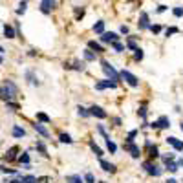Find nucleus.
I'll return each mask as SVG.
<instances>
[{"mask_svg":"<svg viewBox=\"0 0 183 183\" xmlns=\"http://www.w3.org/2000/svg\"><path fill=\"white\" fill-rule=\"evenodd\" d=\"M176 17H183V8H174V11H172Z\"/></svg>","mask_w":183,"mask_h":183,"instance_id":"obj_39","label":"nucleus"},{"mask_svg":"<svg viewBox=\"0 0 183 183\" xmlns=\"http://www.w3.org/2000/svg\"><path fill=\"white\" fill-rule=\"evenodd\" d=\"M106 147H108V150L112 152V154H114V152L117 150V145H116V143H114V141L110 139V137H106Z\"/></svg>","mask_w":183,"mask_h":183,"instance_id":"obj_21","label":"nucleus"},{"mask_svg":"<svg viewBox=\"0 0 183 183\" xmlns=\"http://www.w3.org/2000/svg\"><path fill=\"white\" fill-rule=\"evenodd\" d=\"M165 9H167V6H159V8H158V11H159V13H163Z\"/></svg>","mask_w":183,"mask_h":183,"instance_id":"obj_49","label":"nucleus"},{"mask_svg":"<svg viewBox=\"0 0 183 183\" xmlns=\"http://www.w3.org/2000/svg\"><path fill=\"white\" fill-rule=\"evenodd\" d=\"M84 59H86V61H95V53H94L92 50H86V51H84Z\"/></svg>","mask_w":183,"mask_h":183,"instance_id":"obj_28","label":"nucleus"},{"mask_svg":"<svg viewBox=\"0 0 183 183\" xmlns=\"http://www.w3.org/2000/svg\"><path fill=\"white\" fill-rule=\"evenodd\" d=\"M128 2H132V0H128Z\"/></svg>","mask_w":183,"mask_h":183,"instance_id":"obj_57","label":"nucleus"},{"mask_svg":"<svg viewBox=\"0 0 183 183\" xmlns=\"http://www.w3.org/2000/svg\"><path fill=\"white\" fill-rule=\"evenodd\" d=\"M26 2H28V0H26Z\"/></svg>","mask_w":183,"mask_h":183,"instance_id":"obj_58","label":"nucleus"},{"mask_svg":"<svg viewBox=\"0 0 183 183\" xmlns=\"http://www.w3.org/2000/svg\"><path fill=\"white\" fill-rule=\"evenodd\" d=\"M37 183H48V178H46V176H44V178H39Z\"/></svg>","mask_w":183,"mask_h":183,"instance_id":"obj_48","label":"nucleus"},{"mask_svg":"<svg viewBox=\"0 0 183 183\" xmlns=\"http://www.w3.org/2000/svg\"><path fill=\"white\" fill-rule=\"evenodd\" d=\"M8 103V106L9 108H13V110H19V105H15V103H9V101H6Z\"/></svg>","mask_w":183,"mask_h":183,"instance_id":"obj_46","label":"nucleus"},{"mask_svg":"<svg viewBox=\"0 0 183 183\" xmlns=\"http://www.w3.org/2000/svg\"><path fill=\"white\" fill-rule=\"evenodd\" d=\"M167 169H169L170 172H178V169H180V167H178V163H174V161H169V163H167Z\"/></svg>","mask_w":183,"mask_h":183,"instance_id":"obj_26","label":"nucleus"},{"mask_svg":"<svg viewBox=\"0 0 183 183\" xmlns=\"http://www.w3.org/2000/svg\"><path fill=\"white\" fill-rule=\"evenodd\" d=\"M112 46H114V50H116L117 53H121V51H125V46H123L121 42H117V40H116V42H112Z\"/></svg>","mask_w":183,"mask_h":183,"instance_id":"obj_27","label":"nucleus"},{"mask_svg":"<svg viewBox=\"0 0 183 183\" xmlns=\"http://www.w3.org/2000/svg\"><path fill=\"white\" fill-rule=\"evenodd\" d=\"M22 180V183H37V178L35 176H19Z\"/></svg>","mask_w":183,"mask_h":183,"instance_id":"obj_23","label":"nucleus"},{"mask_svg":"<svg viewBox=\"0 0 183 183\" xmlns=\"http://www.w3.org/2000/svg\"><path fill=\"white\" fill-rule=\"evenodd\" d=\"M84 181L86 183H94V174H86V176H84Z\"/></svg>","mask_w":183,"mask_h":183,"instance_id":"obj_43","label":"nucleus"},{"mask_svg":"<svg viewBox=\"0 0 183 183\" xmlns=\"http://www.w3.org/2000/svg\"><path fill=\"white\" fill-rule=\"evenodd\" d=\"M90 148L94 150V154H95L97 158H103V150H101V148L97 147V145H95V143H94V141H90Z\"/></svg>","mask_w":183,"mask_h":183,"instance_id":"obj_20","label":"nucleus"},{"mask_svg":"<svg viewBox=\"0 0 183 183\" xmlns=\"http://www.w3.org/2000/svg\"><path fill=\"white\" fill-rule=\"evenodd\" d=\"M83 15H84V11H83V9H77L75 11V17H77V19H83Z\"/></svg>","mask_w":183,"mask_h":183,"instance_id":"obj_45","label":"nucleus"},{"mask_svg":"<svg viewBox=\"0 0 183 183\" xmlns=\"http://www.w3.org/2000/svg\"><path fill=\"white\" fill-rule=\"evenodd\" d=\"M121 77H123V79H125V81H126V83H128L132 88H137V86H139L137 77L134 75V73H130L128 70H123V72H121Z\"/></svg>","mask_w":183,"mask_h":183,"instance_id":"obj_3","label":"nucleus"},{"mask_svg":"<svg viewBox=\"0 0 183 183\" xmlns=\"http://www.w3.org/2000/svg\"><path fill=\"white\" fill-rule=\"evenodd\" d=\"M101 66H103V72H105V73H106V75L112 79V81H116V83H117L121 75H119L117 72L114 70V66H110V62H108V61H101Z\"/></svg>","mask_w":183,"mask_h":183,"instance_id":"obj_2","label":"nucleus"},{"mask_svg":"<svg viewBox=\"0 0 183 183\" xmlns=\"http://www.w3.org/2000/svg\"><path fill=\"white\" fill-rule=\"evenodd\" d=\"M143 169L147 170V172L150 174V176H161V169L158 167V165H154V163H150V161H147V163H143Z\"/></svg>","mask_w":183,"mask_h":183,"instance_id":"obj_4","label":"nucleus"},{"mask_svg":"<svg viewBox=\"0 0 183 183\" xmlns=\"http://www.w3.org/2000/svg\"><path fill=\"white\" fill-rule=\"evenodd\" d=\"M88 48H90V50H94L95 53H99V51H105V50H103V46H101V44H97L95 40H90V42H88Z\"/></svg>","mask_w":183,"mask_h":183,"instance_id":"obj_16","label":"nucleus"},{"mask_svg":"<svg viewBox=\"0 0 183 183\" xmlns=\"http://www.w3.org/2000/svg\"><path fill=\"white\" fill-rule=\"evenodd\" d=\"M88 112H90V116H95V117H99V119H106V116H108L106 112H105L101 106H97V105H94Z\"/></svg>","mask_w":183,"mask_h":183,"instance_id":"obj_5","label":"nucleus"},{"mask_svg":"<svg viewBox=\"0 0 183 183\" xmlns=\"http://www.w3.org/2000/svg\"><path fill=\"white\" fill-rule=\"evenodd\" d=\"M94 31L95 33H103L105 31V22H97L95 26H94Z\"/></svg>","mask_w":183,"mask_h":183,"instance_id":"obj_25","label":"nucleus"},{"mask_svg":"<svg viewBox=\"0 0 183 183\" xmlns=\"http://www.w3.org/2000/svg\"><path fill=\"white\" fill-rule=\"evenodd\" d=\"M24 13H26V0H22L19 9H17V15H24Z\"/></svg>","mask_w":183,"mask_h":183,"instance_id":"obj_32","label":"nucleus"},{"mask_svg":"<svg viewBox=\"0 0 183 183\" xmlns=\"http://www.w3.org/2000/svg\"><path fill=\"white\" fill-rule=\"evenodd\" d=\"M148 150H150V156H152V158H158V156H159L158 147H152V145H148Z\"/></svg>","mask_w":183,"mask_h":183,"instance_id":"obj_31","label":"nucleus"},{"mask_svg":"<svg viewBox=\"0 0 183 183\" xmlns=\"http://www.w3.org/2000/svg\"><path fill=\"white\" fill-rule=\"evenodd\" d=\"M73 68H75V70H81V72H83V70H84V62H79V61H75V66H73Z\"/></svg>","mask_w":183,"mask_h":183,"instance_id":"obj_42","label":"nucleus"},{"mask_svg":"<svg viewBox=\"0 0 183 183\" xmlns=\"http://www.w3.org/2000/svg\"><path fill=\"white\" fill-rule=\"evenodd\" d=\"M134 57H136V61H141V59L145 57V53H143V50H141V48H137V50H136V55H134Z\"/></svg>","mask_w":183,"mask_h":183,"instance_id":"obj_35","label":"nucleus"},{"mask_svg":"<svg viewBox=\"0 0 183 183\" xmlns=\"http://www.w3.org/2000/svg\"><path fill=\"white\" fill-rule=\"evenodd\" d=\"M126 48H130V50H134V51H136V50H137V44H136L134 40H132V39H130L128 42H126Z\"/></svg>","mask_w":183,"mask_h":183,"instance_id":"obj_36","label":"nucleus"},{"mask_svg":"<svg viewBox=\"0 0 183 183\" xmlns=\"http://www.w3.org/2000/svg\"><path fill=\"white\" fill-rule=\"evenodd\" d=\"M99 165L103 167V170H105V172H116V165H112V163L105 161L103 158H99Z\"/></svg>","mask_w":183,"mask_h":183,"instance_id":"obj_12","label":"nucleus"},{"mask_svg":"<svg viewBox=\"0 0 183 183\" xmlns=\"http://www.w3.org/2000/svg\"><path fill=\"white\" fill-rule=\"evenodd\" d=\"M137 136V130H132V132H128V137H126V141L128 143H134V137Z\"/></svg>","mask_w":183,"mask_h":183,"instance_id":"obj_34","label":"nucleus"},{"mask_svg":"<svg viewBox=\"0 0 183 183\" xmlns=\"http://www.w3.org/2000/svg\"><path fill=\"white\" fill-rule=\"evenodd\" d=\"M163 161H165V163H169V161H174V154H172V152H170L169 156H163Z\"/></svg>","mask_w":183,"mask_h":183,"instance_id":"obj_40","label":"nucleus"},{"mask_svg":"<svg viewBox=\"0 0 183 183\" xmlns=\"http://www.w3.org/2000/svg\"><path fill=\"white\" fill-rule=\"evenodd\" d=\"M55 6H57L55 0H42V4H40V11H42L44 15H50Z\"/></svg>","mask_w":183,"mask_h":183,"instance_id":"obj_6","label":"nucleus"},{"mask_svg":"<svg viewBox=\"0 0 183 183\" xmlns=\"http://www.w3.org/2000/svg\"><path fill=\"white\" fill-rule=\"evenodd\" d=\"M17 152H19V148H17V147L9 148V150H8V154H6V159H8V161H13V159L17 158Z\"/></svg>","mask_w":183,"mask_h":183,"instance_id":"obj_17","label":"nucleus"},{"mask_svg":"<svg viewBox=\"0 0 183 183\" xmlns=\"http://www.w3.org/2000/svg\"><path fill=\"white\" fill-rule=\"evenodd\" d=\"M150 28V19H148V13H141L139 15V30H148Z\"/></svg>","mask_w":183,"mask_h":183,"instance_id":"obj_9","label":"nucleus"},{"mask_svg":"<svg viewBox=\"0 0 183 183\" xmlns=\"http://www.w3.org/2000/svg\"><path fill=\"white\" fill-rule=\"evenodd\" d=\"M121 33L126 35V33H128V26H121Z\"/></svg>","mask_w":183,"mask_h":183,"instance_id":"obj_47","label":"nucleus"},{"mask_svg":"<svg viewBox=\"0 0 183 183\" xmlns=\"http://www.w3.org/2000/svg\"><path fill=\"white\" fill-rule=\"evenodd\" d=\"M17 84L13 83V81H4L2 84H0V99H4V101H11V97L17 94Z\"/></svg>","mask_w":183,"mask_h":183,"instance_id":"obj_1","label":"nucleus"},{"mask_svg":"<svg viewBox=\"0 0 183 183\" xmlns=\"http://www.w3.org/2000/svg\"><path fill=\"white\" fill-rule=\"evenodd\" d=\"M97 130H99V134H103V136H105V139H106V137H110V136L106 134V130H105V126H103V125H99V126H97Z\"/></svg>","mask_w":183,"mask_h":183,"instance_id":"obj_38","label":"nucleus"},{"mask_svg":"<svg viewBox=\"0 0 183 183\" xmlns=\"http://www.w3.org/2000/svg\"><path fill=\"white\" fill-rule=\"evenodd\" d=\"M139 116H141V117H147V106H141L139 108Z\"/></svg>","mask_w":183,"mask_h":183,"instance_id":"obj_44","label":"nucleus"},{"mask_svg":"<svg viewBox=\"0 0 183 183\" xmlns=\"http://www.w3.org/2000/svg\"><path fill=\"white\" fill-rule=\"evenodd\" d=\"M178 167H183V159H178Z\"/></svg>","mask_w":183,"mask_h":183,"instance_id":"obj_51","label":"nucleus"},{"mask_svg":"<svg viewBox=\"0 0 183 183\" xmlns=\"http://www.w3.org/2000/svg\"><path fill=\"white\" fill-rule=\"evenodd\" d=\"M167 183H178V180H174V178H172V180H169Z\"/></svg>","mask_w":183,"mask_h":183,"instance_id":"obj_52","label":"nucleus"},{"mask_svg":"<svg viewBox=\"0 0 183 183\" xmlns=\"http://www.w3.org/2000/svg\"><path fill=\"white\" fill-rule=\"evenodd\" d=\"M0 64H2V55H0Z\"/></svg>","mask_w":183,"mask_h":183,"instance_id":"obj_54","label":"nucleus"},{"mask_svg":"<svg viewBox=\"0 0 183 183\" xmlns=\"http://www.w3.org/2000/svg\"><path fill=\"white\" fill-rule=\"evenodd\" d=\"M35 148L40 152L42 156H48V148H46V145H44V143H37V145H35Z\"/></svg>","mask_w":183,"mask_h":183,"instance_id":"obj_22","label":"nucleus"},{"mask_svg":"<svg viewBox=\"0 0 183 183\" xmlns=\"http://www.w3.org/2000/svg\"><path fill=\"white\" fill-rule=\"evenodd\" d=\"M170 126V121L167 116H161V117L158 119V128H169Z\"/></svg>","mask_w":183,"mask_h":183,"instance_id":"obj_14","label":"nucleus"},{"mask_svg":"<svg viewBox=\"0 0 183 183\" xmlns=\"http://www.w3.org/2000/svg\"><path fill=\"white\" fill-rule=\"evenodd\" d=\"M181 132H183V123H181Z\"/></svg>","mask_w":183,"mask_h":183,"instance_id":"obj_55","label":"nucleus"},{"mask_svg":"<svg viewBox=\"0 0 183 183\" xmlns=\"http://www.w3.org/2000/svg\"><path fill=\"white\" fill-rule=\"evenodd\" d=\"M99 183H106V181H99Z\"/></svg>","mask_w":183,"mask_h":183,"instance_id":"obj_56","label":"nucleus"},{"mask_svg":"<svg viewBox=\"0 0 183 183\" xmlns=\"http://www.w3.org/2000/svg\"><path fill=\"white\" fill-rule=\"evenodd\" d=\"M0 53H4V48H2V46H0Z\"/></svg>","mask_w":183,"mask_h":183,"instance_id":"obj_53","label":"nucleus"},{"mask_svg":"<svg viewBox=\"0 0 183 183\" xmlns=\"http://www.w3.org/2000/svg\"><path fill=\"white\" fill-rule=\"evenodd\" d=\"M19 159H20V163H24V165H28V163H30V154H28V152H24V154H22V156L19 158Z\"/></svg>","mask_w":183,"mask_h":183,"instance_id":"obj_33","label":"nucleus"},{"mask_svg":"<svg viewBox=\"0 0 183 183\" xmlns=\"http://www.w3.org/2000/svg\"><path fill=\"white\" fill-rule=\"evenodd\" d=\"M59 139H61V143H68V145H70V143H73V139H72L68 134H61V136H59Z\"/></svg>","mask_w":183,"mask_h":183,"instance_id":"obj_24","label":"nucleus"},{"mask_svg":"<svg viewBox=\"0 0 183 183\" xmlns=\"http://www.w3.org/2000/svg\"><path fill=\"white\" fill-rule=\"evenodd\" d=\"M13 136L15 137H24L26 136V130L20 128V126H13Z\"/></svg>","mask_w":183,"mask_h":183,"instance_id":"obj_19","label":"nucleus"},{"mask_svg":"<svg viewBox=\"0 0 183 183\" xmlns=\"http://www.w3.org/2000/svg\"><path fill=\"white\" fill-rule=\"evenodd\" d=\"M37 119H39V121H42V123H50V121H51V119L48 117L46 114H42V112H39V114H37Z\"/></svg>","mask_w":183,"mask_h":183,"instance_id":"obj_29","label":"nucleus"},{"mask_svg":"<svg viewBox=\"0 0 183 183\" xmlns=\"http://www.w3.org/2000/svg\"><path fill=\"white\" fill-rule=\"evenodd\" d=\"M106 88H117V83L106 79V81H101V83H97L95 84V90H106Z\"/></svg>","mask_w":183,"mask_h":183,"instance_id":"obj_8","label":"nucleus"},{"mask_svg":"<svg viewBox=\"0 0 183 183\" xmlns=\"http://www.w3.org/2000/svg\"><path fill=\"white\" fill-rule=\"evenodd\" d=\"M33 128L37 130V132H39L42 137H50V132H48V128H46L44 125H40V123H35V125H33Z\"/></svg>","mask_w":183,"mask_h":183,"instance_id":"obj_13","label":"nucleus"},{"mask_svg":"<svg viewBox=\"0 0 183 183\" xmlns=\"http://www.w3.org/2000/svg\"><path fill=\"white\" fill-rule=\"evenodd\" d=\"M167 37H169V35H174V33H180V30H178V28H167Z\"/></svg>","mask_w":183,"mask_h":183,"instance_id":"obj_37","label":"nucleus"},{"mask_svg":"<svg viewBox=\"0 0 183 183\" xmlns=\"http://www.w3.org/2000/svg\"><path fill=\"white\" fill-rule=\"evenodd\" d=\"M167 143H169V145H172L176 150H183V141H180L178 137H174V136L167 137Z\"/></svg>","mask_w":183,"mask_h":183,"instance_id":"obj_11","label":"nucleus"},{"mask_svg":"<svg viewBox=\"0 0 183 183\" xmlns=\"http://www.w3.org/2000/svg\"><path fill=\"white\" fill-rule=\"evenodd\" d=\"M148 30H150L152 33H159V31H161V26H152V24H150V28H148Z\"/></svg>","mask_w":183,"mask_h":183,"instance_id":"obj_41","label":"nucleus"},{"mask_svg":"<svg viewBox=\"0 0 183 183\" xmlns=\"http://www.w3.org/2000/svg\"><path fill=\"white\" fill-rule=\"evenodd\" d=\"M125 148H126V150L130 152V156H132L134 159H137V158H139V156H141V152H139V147H136L134 143H126V145H125Z\"/></svg>","mask_w":183,"mask_h":183,"instance_id":"obj_10","label":"nucleus"},{"mask_svg":"<svg viewBox=\"0 0 183 183\" xmlns=\"http://www.w3.org/2000/svg\"><path fill=\"white\" fill-rule=\"evenodd\" d=\"M66 183H83V178L79 174H72V176L66 178Z\"/></svg>","mask_w":183,"mask_h":183,"instance_id":"obj_18","label":"nucleus"},{"mask_svg":"<svg viewBox=\"0 0 183 183\" xmlns=\"http://www.w3.org/2000/svg\"><path fill=\"white\" fill-rule=\"evenodd\" d=\"M101 40L103 42H116V40H119V37H117V33H114V31H103L101 33Z\"/></svg>","mask_w":183,"mask_h":183,"instance_id":"obj_7","label":"nucleus"},{"mask_svg":"<svg viewBox=\"0 0 183 183\" xmlns=\"http://www.w3.org/2000/svg\"><path fill=\"white\" fill-rule=\"evenodd\" d=\"M77 112H79V116H83V117H88V116H90V112H88L84 106H77Z\"/></svg>","mask_w":183,"mask_h":183,"instance_id":"obj_30","label":"nucleus"},{"mask_svg":"<svg viewBox=\"0 0 183 183\" xmlns=\"http://www.w3.org/2000/svg\"><path fill=\"white\" fill-rule=\"evenodd\" d=\"M9 183H22V180H20V178H19V180H11Z\"/></svg>","mask_w":183,"mask_h":183,"instance_id":"obj_50","label":"nucleus"},{"mask_svg":"<svg viewBox=\"0 0 183 183\" xmlns=\"http://www.w3.org/2000/svg\"><path fill=\"white\" fill-rule=\"evenodd\" d=\"M4 35H6V39H15V30L11 28L9 24L4 26Z\"/></svg>","mask_w":183,"mask_h":183,"instance_id":"obj_15","label":"nucleus"}]
</instances>
